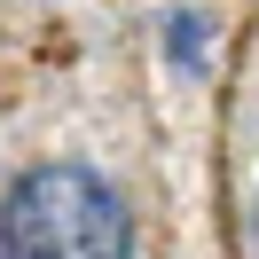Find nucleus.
<instances>
[{"mask_svg": "<svg viewBox=\"0 0 259 259\" xmlns=\"http://www.w3.org/2000/svg\"><path fill=\"white\" fill-rule=\"evenodd\" d=\"M0 259H134V212L95 165H24L0 196Z\"/></svg>", "mask_w": 259, "mask_h": 259, "instance_id": "1", "label": "nucleus"}, {"mask_svg": "<svg viewBox=\"0 0 259 259\" xmlns=\"http://www.w3.org/2000/svg\"><path fill=\"white\" fill-rule=\"evenodd\" d=\"M165 48H173V63L204 71V16H173V32H165Z\"/></svg>", "mask_w": 259, "mask_h": 259, "instance_id": "2", "label": "nucleus"}]
</instances>
